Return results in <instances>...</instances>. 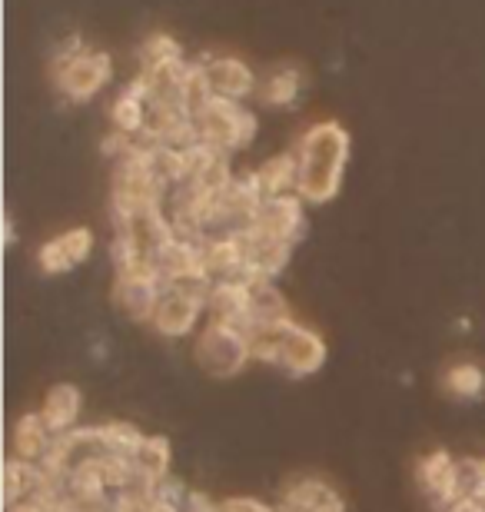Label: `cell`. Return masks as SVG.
<instances>
[{
  "mask_svg": "<svg viewBox=\"0 0 485 512\" xmlns=\"http://www.w3.org/2000/svg\"><path fill=\"white\" fill-rule=\"evenodd\" d=\"M349 160V133L336 120L313 124L296 143V193L306 203H329L339 193Z\"/></svg>",
  "mask_w": 485,
  "mask_h": 512,
  "instance_id": "cell-1",
  "label": "cell"
},
{
  "mask_svg": "<svg viewBox=\"0 0 485 512\" xmlns=\"http://www.w3.org/2000/svg\"><path fill=\"white\" fill-rule=\"evenodd\" d=\"M113 77V60L103 50H84V40L70 37L54 54V80L57 90L74 104L94 100Z\"/></svg>",
  "mask_w": 485,
  "mask_h": 512,
  "instance_id": "cell-2",
  "label": "cell"
},
{
  "mask_svg": "<svg viewBox=\"0 0 485 512\" xmlns=\"http://www.w3.org/2000/svg\"><path fill=\"white\" fill-rule=\"evenodd\" d=\"M193 120H196V130H200V140L223 153L246 150L256 137V127H260L250 107L233 104V100H220V97H213Z\"/></svg>",
  "mask_w": 485,
  "mask_h": 512,
  "instance_id": "cell-3",
  "label": "cell"
},
{
  "mask_svg": "<svg viewBox=\"0 0 485 512\" xmlns=\"http://www.w3.org/2000/svg\"><path fill=\"white\" fill-rule=\"evenodd\" d=\"M196 360L206 373L213 376H233L253 360V340L250 333L230 323H210L203 336L196 340Z\"/></svg>",
  "mask_w": 485,
  "mask_h": 512,
  "instance_id": "cell-4",
  "label": "cell"
},
{
  "mask_svg": "<svg viewBox=\"0 0 485 512\" xmlns=\"http://www.w3.org/2000/svg\"><path fill=\"white\" fill-rule=\"evenodd\" d=\"M196 60H200L206 80H210L213 97L233 100V104H243V100L256 97V90H260V77H256L253 67L246 64V60H240V57L203 54V57H196Z\"/></svg>",
  "mask_w": 485,
  "mask_h": 512,
  "instance_id": "cell-5",
  "label": "cell"
},
{
  "mask_svg": "<svg viewBox=\"0 0 485 512\" xmlns=\"http://www.w3.org/2000/svg\"><path fill=\"white\" fill-rule=\"evenodd\" d=\"M90 253H94V233L87 227H74L54 240H47L37 253V263L44 273H67L77 263H84Z\"/></svg>",
  "mask_w": 485,
  "mask_h": 512,
  "instance_id": "cell-6",
  "label": "cell"
},
{
  "mask_svg": "<svg viewBox=\"0 0 485 512\" xmlns=\"http://www.w3.org/2000/svg\"><path fill=\"white\" fill-rule=\"evenodd\" d=\"M306 87V74L299 70L296 64H290V60H283V64H273L266 74L260 77V90H256V100L266 107H290L299 100V94H303Z\"/></svg>",
  "mask_w": 485,
  "mask_h": 512,
  "instance_id": "cell-7",
  "label": "cell"
},
{
  "mask_svg": "<svg viewBox=\"0 0 485 512\" xmlns=\"http://www.w3.org/2000/svg\"><path fill=\"white\" fill-rule=\"evenodd\" d=\"M80 409H84L80 389H74V386H54L47 393V399H44V409H40V416H44V423L50 426V433H54V436H67V433H74Z\"/></svg>",
  "mask_w": 485,
  "mask_h": 512,
  "instance_id": "cell-8",
  "label": "cell"
},
{
  "mask_svg": "<svg viewBox=\"0 0 485 512\" xmlns=\"http://www.w3.org/2000/svg\"><path fill=\"white\" fill-rule=\"evenodd\" d=\"M256 180L270 197H286V193L296 190V180H299V163H296V153H280V157H270L263 163L260 170H253Z\"/></svg>",
  "mask_w": 485,
  "mask_h": 512,
  "instance_id": "cell-9",
  "label": "cell"
},
{
  "mask_svg": "<svg viewBox=\"0 0 485 512\" xmlns=\"http://www.w3.org/2000/svg\"><path fill=\"white\" fill-rule=\"evenodd\" d=\"M54 433L50 426L44 423L40 413H30V416H20V423L14 426V449L20 459H37V456H47V449L54 446Z\"/></svg>",
  "mask_w": 485,
  "mask_h": 512,
  "instance_id": "cell-10",
  "label": "cell"
},
{
  "mask_svg": "<svg viewBox=\"0 0 485 512\" xmlns=\"http://www.w3.org/2000/svg\"><path fill=\"white\" fill-rule=\"evenodd\" d=\"M137 60H140V70H143V74H157V70L180 64V60H187V57H183V47H180L170 34H150V37L140 44Z\"/></svg>",
  "mask_w": 485,
  "mask_h": 512,
  "instance_id": "cell-11",
  "label": "cell"
},
{
  "mask_svg": "<svg viewBox=\"0 0 485 512\" xmlns=\"http://www.w3.org/2000/svg\"><path fill=\"white\" fill-rule=\"evenodd\" d=\"M442 383H446V389L452 396L476 399V396H482V389H485V373L479 370L476 363H456V366H449V370H446Z\"/></svg>",
  "mask_w": 485,
  "mask_h": 512,
  "instance_id": "cell-12",
  "label": "cell"
}]
</instances>
